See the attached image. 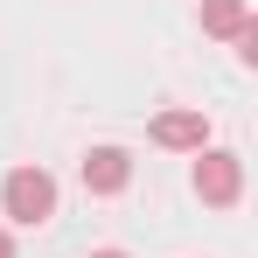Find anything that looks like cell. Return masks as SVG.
Here are the masks:
<instances>
[{
	"label": "cell",
	"mask_w": 258,
	"mask_h": 258,
	"mask_svg": "<svg viewBox=\"0 0 258 258\" xmlns=\"http://www.w3.org/2000/svg\"><path fill=\"white\" fill-rule=\"evenodd\" d=\"M126 181H133V154L126 147H91L84 154V188L91 196H119Z\"/></svg>",
	"instance_id": "cell-3"
},
{
	"label": "cell",
	"mask_w": 258,
	"mask_h": 258,
	"mask_svg": "<svg viewBox=\"0 0 258 258\" xmlns=\"http://www.w3.org/2000/svg\"><path fill=\"white\" fill-rule=\"evenodd\" d=\"M0 203H7L14 223H28V230H35V223L56 216V181H49L42 168H14L7 181H0Z\"/></svg>",
	"instance_id": "cell-1"
},
{
	"label": "cell",
	"mask_w": 258,
	"mask_h": 258,
	"mask_svg": "<svg viewBox=\"0 0 258 258\" xmlns=\"http://www.w3.org/2000/svg\"><path fill=\"white\" fill-rule=\"evenodd\" d=\"M196 196H203L210 210H230V203L244 196V161L223 154V147H210V154L196 161Z\"/></svg>",
	"instance_id": "cell-2"
},
{
	"label": "cell",
	"mask_w": 258,
	"mask_h": 258,
	"mask_svg": "<svg viewBox=\"0 0 258 258\" xmlns=\"http://www.w3.org/2000/svg\"><path fill=\"white\" fill-rule=\"evenodd\" d=\"M251 28V7L244 0H203V35H223V42H237Z\"/></svg>",
	"instance_id": "cell-5"
},
{
	"label": "cell",
	"mask_w": 258,
	"mask_h": 258,
	"mask_svg": "<svg viewBox=\"0 0 258 258\" xmlns=\"http://www.w3.org/2000/svg\"><path fill=\"white\" fill-rule=\"evenodd\" d=\"M154 147L203 154V147H210V119H203V112H161V119H154Z\"/></svg>",
	"instance_id": "cell-4"
},
{
	"label": "cell",
	"mask_w": 258,
	"mask_h": 258,
	"mask_svg": "<svg viewBox=\"0 0 258 258\" xmlns=\"http://www.w3.org/2000/svg\"><path fill=\"white\" fill-rule=\"evenodd\" d=\"M91 258H126V251H91Z\"/></svg>",
	"instance_id": "cell-7"
},
{
	"label": "cell",
	"mask_w": 258,
	"mask_h": 258,
	"mask_svg": "<svg viewBox=\"0 0 258 258\" xmlns=\"http://www.w3.org/2000/svg\"><path fill=\"white\" fill-rule=\"evenodd\" d=\"M0 258H14V237H7V230H0Z\"/></svg>",
	"instance_id": "cell-6"
}]
</instances>
